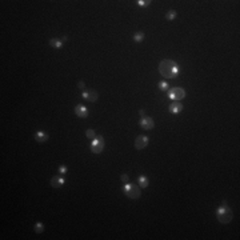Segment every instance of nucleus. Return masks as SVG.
Wrapping results in <instances>:
<instances>
[{
    "instance_id": "obj_1",
    "label": "nucleus",
    "mask_w": 240,
    "mask_h": 240,
    "mask_svg": "<svg viewBox=\"0 0 240 240\" xmlns=\"http://www.w3.org/2000/svg\"><path fill=\"white\" fill-rule=\"evenodd\" d=\"M159 72L163 78H168V79H176L179 72H180V68H179V64L173 60H162L159 63Z\"/></svg>"
},
{
    "instance_id": "obj_2",
    "label": "nucleus",
    "mask_w": 240,
    "mask_h": 240,
    "mask_svg": "<svg viewBox=\"0 0 240 240\" xmlns=\"http://www.w3.org/2000/svg\"><path fill=\"white\" fill-rule=\"evenodd\" d=\"M216 218H218L219 222L223 223V224H228L232 220L233 212H232V209L228 207V204H227V201H225V200L222 201V205L216 209Z\"/></svg>"
},
{
    "instance_id": "obj_3",
    "label": "nucleus",
    "mask_w": 240,
    "mask_h": 240,
    "mask_svg": "<svg viewBox=\"0 0 240 240\" xmlns=\"http://www.w3.org/2000/svg\"><path fill=\"white\" fill-rule=\"evenodd\" d=\"M124 194L128 199H139L140 195H142V191H140V187L136 186V184H132V183H125L124 186Z\"/></svg>"
},
{
    "instance_id": "obj_4",
    "label": "nucleus",
    "mask_w": 240,
    "mask_h": 240,
    "mask_svg": "<svg viewBox=\"0 0 240 240\" xmlns=\"http://www.w3.org/2000/svg\"><path fill=\"white\" fill-rule=\"evenodd\" d=\"M104 149V138L103 136H96L91 143V151L92 153H101Z\"/></svg>"
},
{
    "instance_id": "obj_5",
    "label": "nucleus",
    "mask_w": 240,
    "mask_h": 240,
    "mask_svg": "<svg viewBox=\"0 0 240 240\" xmlns=\"http://www.w3.org/2000/svg\"><path fill=\"white\" fill-rule=\"evenodd\" d=\"M168 96H169V99H172L173 101H179V100H181V99L186 97V91L180 87H173V88L169 89Z\"/></svg>"
},
{
    "instance_id": "obj_6",
    "label": "nucleus",
    "mask_w": 240,
    "mask_h": 240,
    "mask_svg": "<svg viewBox=\"0 0 240 240\" xmlns=\"http://www.w3.org/2000/svg\"><path fill=\"white\" fill-rule=\"evenodd\" d=\"M139 125L142 127L143 129L149 131V129H152L153 127H155V121H153L152 117H149V116H143L142 119H140V121H139Z\"/></svg>"
},
{
    "instance_id": "obj_7",
    "label": "nucleus",
    "mask_w": 240,
    "mask_h": 240,
    "mask_svg": "<svg viewBox=\"0 0 240 240\" xmlns=\"http://www.w3.org/2000/svg\"><path fill=\"white\" fill-rule=\"evenodd\" d=\"M148 140H149V139L147 138V136L139 135L138 138L135 139V148L139 149V151H142V149H144V148L148 145Z\"/></svg>"
},
{
    "instance_id": "obj_8",
    "label": "nucleus",
    "mask_w": 240,
    "mask_h": 240,
    "mask_svg": "<svg viewBox=\"0 0 240 240\" xmlns=\"http://www.w3.org/2000/svg\"><path fill=\"white\" fill-rule=\"evenodd\" d=\"M88 114H89V111H88V108L86 106L78 104L76 107H75V115H76L78 117H80V119H86V117L88 116Z\"/></svg>"
},
{
    "instance_id": "obj_9",
    "label": "nucleus",
    "mask_w": 240,
    "mask_h": 240,
    "mask_svg": "<svg viewBox=\"0 0 240 240\" xmlns=\"http://www.w3.org/2000/svg\"><path fill=\"white\" fill-rule=\"evenodd\" d=\"M83 97L86 99V100L91 101V103H95L99 99V93L95 91V89H89V91L83 92Z\"/></svg>"
},
{
    "instance_id": "obj_10",
    "label": "nucleus",
    "mask_w": 240,
    "mask_h": 240,
    "mask_svg": "<svg viewBox=\"0 0 240 240\" xmlns=\"http://www.w3.org/2000/svg\"><path fill=\"white\" fill-rule=\"evenodd\" d=\"M183 110V104L180 101H172L171 104H169L168 107V111H169V114H173V115H176L179 114V112H181Z\"/></svg>"
},
{
    "instance_id": "obj_11",
    "label": "nucleus",
    "mask_w": 240,
    "mask_h": 240,
    "mask_svg": "<svg viewBox=\"0 0 240 240\" xmlns=\"http://www.w3.org/2000/svg\"><path fill=\"white\" fill-rule=\"evenodd\" d=\"M65 183L64 180V177H59V176H54L52 179H51V187H54V188H60L63 184Z\"/></svg>"
},
{
    "instance_id": "obj_12",
    "label": "nucleus",
    "mask_w": 240,
    "mask_h": 240,
    "mask_svg": "<svg viewBox=\"0 0 240 240\" xmlns=\"http://www.w3.org/2000/svg\"><path fill=\"white\" fill-rule=\"evenodd\" d=\"M35 139H36L37 143H45L47 140H48V135L45 132H43V131H37L35 134Z\"/></svg>"
},
{
    "instance_id": "obj_13",
    "label": "nucleus",
    "mask_w": 240,
    "mask_h": 240,
    "mask_svg": "<svg viewBox=\"0 0 240 240\" xmlns=\"http://www.w3.org/2000/svg\"><path fill=\"white\" fill-rule=\"evenodd\" d=\"M138 181H139V187H142V188H147L148 184H149V180H148V177H145V176H139L138 179Z\"/></svg>"
},
{
    "instance_id": "obj_14",
    "label": "nucleus",
    "mask_w": 240,
    "mask_h": 240,
    "mask_svg": "<svg viewBox=\"0 0 240 240\" xmlns=\"http://www.w3.org/2000/svg\"><path fill=\"white\" fill-rule=\"evenodd\" d=\"M49 45L52 47V48H62V47H63V41L59 40V39H51L49 40Z\"/></svg>"
},
{
    "instance_id": "obj_15",
    "label": "nucleus",
    "mask_w": 240,
    "mask_h": 240,
    "mask_svg": "<svg viewBox=\"0 0 240 240\" xmlns=\"http://www.w3.org/2000/svg\"><path fill=\"white\" fill-rule=\"evenodd\" d=\"M34 229H35V232L36 233H41V232H43L44 231V224L43 223H36L35 224V227H34Z\"/></svg>"
},
{
    "instance_id": "obj_16",
    "label": "nucleus",
    "mask_w": 240,
    "mask_h": 240,
    "mask_svg": "<svg viewBox=\"0 0 240 240\" xmlns=\"http://www.w3.org/2000/svg\"><path fill=\"white\" fill-rule=\"evenodd\" d=\"M134 39H135V41L140 43V41L144 40V34H143V32H136V34L134 35Z\"/></svg>"
},
{
    "instance_id": "obj_17",
    "label": "nucleus",
    "mask_w": 240,
    "mask_h": 240,
    "mask_svg": "<svg viewBox=\"0 0 240 240\" xmlns=\"http://www.w3.org/2000/svg\"><path fill=\"white\" fill-rule=\"evenodd\" d=\"M86 136H87L88 139L93 140V139L96 138V134H95V131H93V129H87V131H86Z\"/></svg>"
},
{
    "instance_id": "obj_18",
    "label": "nucleus",
    "mask_w": 240,
    "mask_h": 240,
    "mask_svg": "<svg viewBox=\"0 0 240 240\" xmlns=\"http://www.w3.org/2000/svg\"><path fill=\"white\" fill-rule=\"evenodd\" d=\"M175 17H176V11H175V9L168 11V13H167V19H168V20H173Z\"/></svg>"
},
{
    "instance_id": "obj_19",
    "label": "nucleus",
    "mask_w": 240,
    "mask_h": 240,
    "mask_svg": "<svg viewBox=\"0 0 240 240\" xmlns=\"http://www.w3.org/2000/svg\"><path fill=\"white\" fill-rule=\"evenodd\" d=\"M167 88H168V84H167L166 82H163V80H162V82L159 83V89H160V91H166Z\"/></svg>"
},
{
    "instance_id": "obj_20",
    "label": "nucleus",
    "mask_w": 240,
    "mask_h": 240,
    "mask_svg": "<svg viewBox=\"0 0 240 240\" xmlns=\"http://www.w3.org/2000/svg\"><path fill=\"white\" fill-rule=\"evenodd\" d=\"M149 3H151L149 0H139L138 2V4L140 7H147V6H149Z\"/></svg>"
},
{
    "instance_id": "obj_21",
    "label": "nucleus",
    "mask_w": 240,
    "mask_h": 240,
    "mask_svg": "<svg viewBox=\"0 0 240 240\" xmlns=\"http://www.w3.org/2000/svg\"><path fill=\"white\" fill-rule=\"evenodd\" d=\"M120 180H121V181H123L124 184H125V183H128V181H129V177H128V175H127V173H124V175H121Z\"/></svg>"
},
{
    "instance_id": "obj_22",
    "label": "nucleus",
    "mask_w": 240,
    "mask_h": 240,
    "mask_svg": "<svg viewBox=\"0 0 240 240\" xmlns=\"http://www.w3.org/2000/svg\"><path fill=\"white\" fill-rule=\"evenodd\" d=\"M65 172H67V167H65V166H62L59 168V173H60V175H64Z\"/></svg>"
},
{
    "instance_id": "obj_23",
    "label": "nucleus",
    "mask_w": 240,
    "mask_h": 240,
    "mask_svg": "<svg viewBox=\"0 0 240 240\" xmlns=\"http://www.w3.org/2000/svg\"><path fill=\"white\" fill-rule=\"evenodd\" d=\"M78 88H80V89L86 88V83H84V82H79L78 83Z\"/></svg>"
},
{
    "instance_id": "obj_24",
    "label": "nucleus",
    "mask_w": 240,
    "mask_h": 240,
    "mask_svg": "<svg viewBox=\"0 0 240 240\" xmlns=\"http://www.w3.org/2000/svg\"><path fill=\"white\" fill-rule=\"evenodd\" d=\"M144 114H145V112H144V110H139V115L142 116V117L144 116Z\"/></svg>"
}]
</instances>
